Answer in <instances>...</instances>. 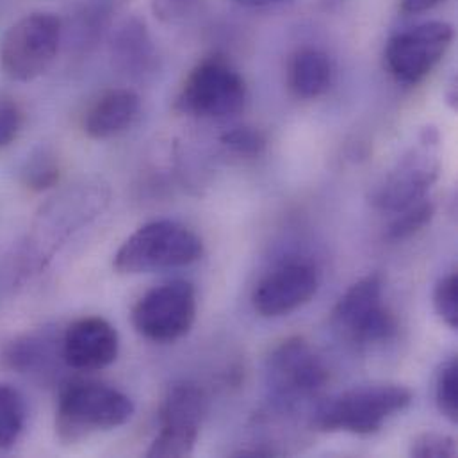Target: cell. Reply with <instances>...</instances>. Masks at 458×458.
Segmentation results:
<instances>
[{"label": "cell", "mask_w": 458, "mask_h": 458, "mask_svg": "<svg viewBox=\"0 0 458 458\" xmlns=\"http://www.w3.org/2000/svg\"><path fill=\"white\" fill-rule=\"evenodd\" d=\"M109 186L100 179H82L50 197L36 213L20 250L21 276L41 271L75 232L97 218L109 204Z\"/></svg>", "instance_id": "obj_1"}, {"label": "cell", "mask_w": 458, "mask_h": 458, "mask_svg": "<svg viewBox=\"0 0 458 458\" xmlns=\"http://www.w3.org/2000/svg\"><path fill=\"white\" fill-rule=\"evenodd\" d=\"M132 414L134 403L122 391L93 380H73L59 393L55 436L63 445H77L97 432L123 427Z\"/></svg>", "instance_id": "obj_2"}, {"label": "cell", "mask_w": 458, "mask_h": 458, "mask_svg": "<svg viewBox=\"0 0 458 458\" xmlns=\"http://www.w3.org/2000/svg\"><path fill=\"white\" fill-rule=\"evenodd\" d=\"M411 402L412 393L403 386H362L323 402L314 412L312 425L319 432L369 436L403 412Z\"/></svg>", "instance_id": "obj_3"}, {"label": "cell", "mask_w": 458, "mask_h": 458, "mask_svg": "<svg viewBox=\"0 0 458 458\" xmlns=\"http://www.w3.org/2000/svg\"><path fill=\"white\" fill-rule=\"evenodd\" d=\"M204 255L202 239L188 227L159 220L143 225L118 248L113 266L122 275L184 267Z\"/></svg>", "instance_id": "obj_4"}, {"label": "cell", "mask_w": 458, "mask_h": 458, "mask_svg": "<svg viewBox=\"0 0 458 458\" xmlns=\"http://www.w3.org/2000/svg\"><path fill=\"white\" fill-rule=\"evenodd\" d=\"M64 39L63 18L36 11L16 20L0 39V68L16 82L41 77L57 59Z\"/></svg>", "instance_id": "obj_5"}, {"label": "cell", "mask_w": 458, "mask_h": 458, "mask_svg": "<svg viewBox=\"0 0 458 458\" xmlns=\"http://www.w3.org/2000/svg\"><path fill=\"white\" fill-rule=\"evenodd\" d=\"M246 102L248 88L237 68L224 55H209L188 73L175 109L200 120H224L239 114Z\"/></svg>", "instance_id": "obj_6"}, {"label": "cell", "mask_w": 458, "mask_h": 458, "mask_svg": "<svg viewBox=\"0 0 458 458\" xmlns=\"http://www.w3.org/2000/svg\"><path fill=\"white\" fill-rule=\"evenodd\" d=\"M197 319V293L186 280H170L147 291L132 309L138 334L154 343H174L190 334Z\"/></svg>", "instance_id": "obj_7"}, {"label": "cell", "mask_w": 458, "mask_h": 458, "mask_svg": "<svg viewBox=\"0 0 458 458\" xmlns=\"http://www.w3.org/2000/svg\"><path fill=\"white\" fill-rule=\"evenodd\" d=\"M332 321L337 330L359 344H377L393 339L398 323L384 303L382 276L373 273L353 284L337 301Z\"/></svg>", "instance_id": "obj_8"}, {"label": "cell", "mask_w": 458, "mask_h": 458, "mask_svg": "<svg viewBox=\"0 0 458 458\" xmlns=\"http://www.w3.org/2000/svg\"><path fill=\"white\" fill-rule=\"evenodd\" d=\"M455 38L454 25L432 20L394 34L386 47V66L403 84L427 79L446 55Z\"/></svg>", "instance_id": "obj_9"}, {"label": "cell", "mask_w": 458, "mask_h": 458, "mask_svg": "<svg viewBox=\"0 0 458 458\" xmlns=\"http://www.w3.org/2000/svg\"><path fill=\"white\" fill-rule=\"evenodd\" d=\"M204 414V391L191 382L174 384L161 405V430L147 457H190L197 446Z\"/></svg>", "instance_id": "obj_10"}, {"label": "cell", "mask_w": 458, "mask_h": 458, "mask_svg": "<svg viewBox=\"0 0 458 458\" xmlns=\"http://www.w3.org/2000/svg\"><path fill=\"white\" fill-rule=\"evenodd\" d=\"M267 375L275 394L287 403L316 396L328 382L323 360L300 337L287 339L273 350Z\"/></svg>", "instance_id": "obj_11"}, {"label": "cell", "mask_w": 458, "mask_h": 458, "mask_svg": "<svg viewBox=\"0 0 458 458\" xmlns=\"http://www.w3.org/2000/svg\"><path fill=\"white\" fill-rule=\"evenodd\" d=\"M319 287L312 262L289 260L269 271L255 287L251 303L264 318H280L309 303Z\"/></svg>", "instance_id": "obj_12"}, {"label": "cell", "mask_w": 458, "mask_h": 458, "mask_svg": "<svg viewBox=\"0 0 458 458\" xmlns=\"http://www.w3.org/2000/svg\"><path fill=\"white\" fill-rule=\"evenodd\" d=\"M432 140L423 141L425 148H416L398 161L373 193V204L387 213H400L423 199L439 177V159L427 148Z\"/></svg>", "instance_id": "obj_13"}, {"label": "cell", "mask_w": 458, "mask_h": 458, "mask_svg": "<svg viewBox=\"0 0 458 458\" xmlns=\"http://www.w3.org/2000/svg\"><path fill=\"white\" fill-rule=\"evenodd\" d=\"M118 352L116 328L98 316L73 321L61 339L63 362L75 371H100L116 360Z\"/></svg>", "instance_id": "obj_14"}, {"label": "cell", "mask_w": 458, "mask_h": 458, "mask_svg": "<svg viewBox=\"0 0 458 458\" xmlns=\"http://www.w3.org/2000/svg\"><path fill=\"white\" fill-rule=\"evenodd\" d=\"M113 64L122 73L141 79L154 73L157 66V48L148 25L138 14H129L114 21L107 36Z\"/></svg>", "instance_id": "obj_15"}, {"label": "cell", "mask_w": 458, "mask_h": 458, "mask_svg": "<svg viewBox=\"0 0 458 458\" xmlns=\"http://www.w3.org/2000/svg\"><path fill=\"white\" fill-rule=\"evenodd\" d=\"M141 113V98L129 88L102 93L84 113L82 129L88 138L106 141L127 132Z\"/></svg>", "instance_id": "obj_16"}, {"label": "cell", "mask_w": 458, "mask_h": 458, "mask_svg": "<svg viewBox=\"0 0 458 458\" xmlns=\"http://www.w3.org/2000/svg\"><path fill=\"white\" fill-rule=\"evenodd\" d=\"M125 0H82L64 25V38L81 52L93 50L109 36Z\"/></svg>", "instance_id": "obj_17"}, {"label": "cell", "mask_w": 458, "mask_h": 458, "mask_svg": "<svg viewBox=\"0 0 458 458\" xmlns=\"http://www.w3.org/2000/svg\"><path fill=\"white\" fill-rule=\"evenodd\" d=\"M334 82V63L330 55L314 47H303L291 55L287 66V84L303 100L323 97Z\"/></svg>", "instance_id": "obj_18"}, {"label": "cell", "mask_w": 458, "mask_h": 458, "mask_svg": "<svg viewBox=\"0 0 458 458\" xmlns=\"http://www.w3.org/2000/svg\"><path fill=\"white\" fill-rule=\"evenodd\" d=\"M48 330L27 332L13 339L4 350V362L20 375L43 377L50 373L57 357L63 359L61 344Z\"/></svg>", "instance_id": "obj_19"}, {"label": "cell", "mask_w": 458, "mask_h": 458, "mask_svg": "<svg viewBox=\"0 0 458 458\" xmlns=\"http://www.w3.org/2000/svg\"><path fill=\"white\" fill-rule=\"evenodd\" d=\"M20 179L23 186L34 193L54 190L61 181V163L57 154L47 145L36 147L23 161Z\"/></svg>", "instance_id": "obj_20"}, {"label": "cell", "mask_w": 458, "mask_h": 458, "mask_svg": "<svg viewBox=\"0 0 458 458\" xmlns=\"http://www.w3.org/2000/svg\"><path fill=\"white\" fill-rule=\"evenodd\" d=\"M27 425L25 398L9 384H0V452H9L23 436Z\"/></svg>", "instance_id": "obj_21"}, {"label": "cell", "mask_w": 458, "mask_h": 458, "mask_svg": "<svg viewBox=\"0 0 458 458\" xmlns=\"http://www.w3.org/2000/svg\"><path fill=\"white\" fill-rule=\"evenodd\" d=\"M396 215L398 216L389 225L387 235L394 241H402V239H407V237L425 229L432 222V218L436 215V208L428 199H423L421 202H418Z\"/></svg>", "instance_id": "obj_22"}, {"label": "cell", "mask_w": 458, "mask_h": 458, "mask_svg": "<svg viewBox=\"0 0 458 458\" xmlns=\"http://www.w3.org/2000/svg\"><path fill=\"white\" fill-rule=\"evenodd\" d=\"M208 0H150L154 16L165 25H184L195 20Z\"/></svg>", "instance_id": "obj_23"}, {"label": "cell", "mask_w": 458, "mask_h": 458, "mask_svg": "<svg viewBox=\"0 0 458 458\" xmlns=\"http://www.w3.org/2000/svg\"><path fill=\"white\" fill-rule=\"evenodd\" d=\"M436 400L439 412L450 420L452 423L458 421V360L454 359L443 366L437 387H436Z\"/></svg>", "instance_id": "obj_24"}, {"label": "cell", "mask_w": 458, "mask_h": 458, "mask_svg": "<svg viewBox=\"0 0 458 458\" xmlns=\"http://www.w3.org/2000/svg\"><path fill=\"white\" fill-rule=\"evenodd\" d=\"M220 141L224 147L229 148L230 152L244 157H257L267 147L266 136L253 127H235L232 131L224 132L220 136Z\"/></svg>", "instance_id": "obj_25"}, {"label": "cell", "mask_w": 458, "mask_h": 458, "mask_svg": "<svg viewBox=\"0 0 458 458\" xmlns=\"http://www.w3.org/2000/svg\"><path fill=\"white\" fill-rule=\"evenodd\" d=\"M434 305L441 319L458 330V273H450L439 280L434 293Z\"/></svg>", "instance_id": "obj_26"}, {"label": "cell", "mask_w": 458, "mask_h": 458, "mask_svg": "<svg viewBox=\"0 0 458 458\" xmlns=\"http://www.w3.org/2000/svg\"><path fill=\"white\" fill-rule=\"evenodd\" d=\"M411 455L418 458H454L457 455V443L450 436L425 432L412 441Z\"/></svg>", "instance_id": "obj_27"}, {"label": "cell", "mask_w": 458, "mask_h": 458, "mask_svg": "<svg viewBox=\"0 0 458 458\" xmlns=\"http://www.w3.org/2000/svg\"><path fill=\"white\" fill-rule=\"evenodd\" d=\"M23 127V113L20 106L9 98L0 97V150L11 147Z\"/></svg>", "instance_id": "obj_28"}, {"label": "cell", "mask_w": 458, "mask_h": 458, "mask_svg": "<svg viewBox=\"0 0 458 458\" xmlns=\"http://www.w3.org/2000/svg\"><path fill=\"white\" fill-rule=\"evenodd\" d=\"M445 2L446 0H400V9L405 14H421L443 5Z\"/></svg>", "instance_id": "obj_29"}, {"label": "cell", "mask_w": 458, "mask_h": 458, "mask_svg": "<svg viewBox=\"0 0 458 458\" xmlns=\"http://www.w3.org/2000/svg\"><path fill=\"white\" fill-rule=\"evenodd\" d=\"M233 2L250 9H266V7H276V5L287 4L291 0H233Z\"/></svg>", "instance_id": "obj_30"}]
</instances>
